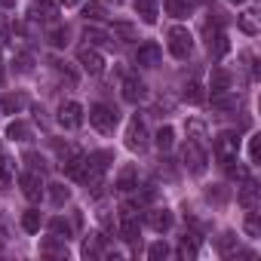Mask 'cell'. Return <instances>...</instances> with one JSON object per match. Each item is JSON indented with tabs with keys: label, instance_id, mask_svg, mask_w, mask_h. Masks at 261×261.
Wrapping results in <instances>:
<instances>
[{
	"label": "cell",
	"instance_id": "41",
	"mask_svg": "<svg viewBox=\"0 0 261 261\" xmlns=\"http://www.w3.org/2000/svg\"><path fill=\"white\" fill-rule=\"evenodd\" d=\"M224 166H227V175H230V178H237V181H246V178H249L246 166H240V163L233 166V160H230V163H224Z\"/></svg>",
	"mask_w": 261,
	"mask_h": 261
},
{
	"label": "cell",
	"instance_id": "30",
	"mask_svg": "<svg viewBox=\"0 0 261 261\" xmlns=\"http://www.w3.org/2000/svg\"><path fill=\"white\" fill-rule=\"evenodd\" d=\"M172 136H175V133H172V126H160V129H157V136H154V145H157L160 151H169V148H172Z\"/></svg>",
	"mask_w": 261,
	"mask_h": 261
},
{
	"label": "cell",
	"instance_id": "51",
	"mask_svg": "<svg viewBox=\"0 0 261 261\" xmlns=\"http://www.w3.org/2000/svg\"><path fill=\"white\" fill-rule=\"evenodd\" d=\"M0 154H4V148H0Z\"/></svg>",
	"mask_w": 261,
	"mask_h": 261
},
{
	"label": "cell",
	"instance_id": "8",
	"mask_svg": "<svg viewBox=\"0 0 261 261\" xmlns=\"http://www.w3.org/2000/svg\"><path fill=\"white\" fill-rule=\"evenodd\" d=\"M206 46H209V56L212 59L227 56L230 43H227V34L221 31V25H206Z\"/></svg>",
	"mask_w": 261,
	"mask_h": 261
},
{
	"label": "cell",
	"instance_id": "11",
	"mask_svg": "<svg viewBox=\"0 0 261 261\" xmlns=\"http://www.w3.org/2000/svg\"><path fill=\"white\" fill-rule=\"evenodd\" d=\"M77 62H80V68H83L86 74H92V77H98V74L105 71V59H101V53L92 49V46H80V49H77Z\"/></svg>",
	"mask_w": 261,
	"mask_h": 261
},
{
	"label": "cell",
	"instance_id": "16",
	"mask_svg": "<svg viewBox=\"0 0 261 261\" xmlns=\"http://www.w3.org/2000/svg\"><path fill=\"white\" fill-rule=\"evenodd\" d=\"M114 188H117L120 194H129L133 188H139V169H136L133 163H126V166L117 172V181H114Z\"/></svg>",
	"mask_w": 261,
	"mask_h": 261
},
{
	"label": "cell",
	"instance_id": "33",
	"mask_svg": "<svg viewBox=\"0 0 261 261\" xmlns=\"http://www.w3.org/2000/svg\"><path fill=\"white\" fill-rule=\"evenodd\" d=\"M49 230H53V237H59V240H68V237H71V224H68L65 218H53V221H49Z\"/></svg>",
	"mask_w": 261,
	"mask_h": 261
},
{
	"label": "cell",
	"instance_id": "49",
	"mask_svg": "<svg viewBox=\"0 0 261 261\" xmlns=\"http://www.w3.org/2000/svg\"><path fill=\"white\" fill-rule=\"evenodd\" d=\"M62 7H65V10H71V7H80V0H62Z\"/></svg>",
	"mask_w": 261,
	"mask_h": 261
},
{
	"label": "cell",
	"instance_id": "17",
	"mask_svg": "<svg viewBox=\"0 0 261 261\" xmlns=\"http://www.w3.org/2000/svg\"><path fill=\"white\" fill-rule=\"evenodd\" d=\"M221 92H230V74L224 68H212V74H209V95H221Z\"/></svg>",
	"mask_w": 261,
	"mask_h": 261
},
{
	"label": "cell",
	"instance_id": "29",
	"mask_svg": "<svg viewBox=\"0 0 261 261\" xmlns=\"http://www.w3.org/2000/svg\"><path fill=\"white\" fill-rule=\"evenodd\" d=\"M215 246H218L221 255H237V233H221L215 240Z\"/></svg>",
	"mask_w": 261,
	"mask_h": 261
},
{
	"label": "cell",
	"instance_id": "14",
	"mask_svg": "<svg viewBox=\"0 0 261 261\" xmlns=\"http://www.w3.org/2000/svg\"><path fill=\"white\" fill-rule=\"evenodd\" d=\"M160 59H163V49H160L157 43H145V46H139V53H136V65H139V68H157Z\"/></svg>",
	"mask_w": 261,
	"mask_h": 261
},
{
	"label": "cell",
	"instance_id": "15",
	"mask_svg": "<svg viewBox=\"0 0 261 261\" xmlns=\"http://www.w3.org/2000/svg\"><path fill=\"white\" fill-rule=\"evenodd\" d=\"M111 163H114V151H92V154L86 157V172H92V175H105Z\"/></svg>",
	"mask_w": 261,
	"mask_h": 261
},
{
	"label": "cell",
	"instance_id": "9",
	"mask_svg": "<svg viewBox=\"0 0 261 261\" xmlns=\"http://www.w3.org/2000/svg\"><path fill=\"white\" fill-rule=\"evenodd\" d=\"M19 188H22V194H25L31 203H37V200L46 194L43 178H40V172H34V169H28V172H22V175H19Z\"/></svg>",
	"mask_w": 261,
	"mask_h": 261
},
{
	"label": "cell",
	"instance_id": "27",
	"mask_svg": "<svg viewBox=\"0 0 261 261\" xmlns=\"http://www.w3.org/2000/svg\"><path fill=\"white\" fill-rule=\"evenodd\" d=\"M197 249H200L197 233H185V237H181V246H178V255H181V258H194Z\"/></svg>",
	"mask_w": 261,
	"mask_h": 261
},
{
	"label": "cell",
	"instance_id": "44",
	"mask_svg": "<svg viewBox=\"0 0 261 261\" xmlns=\"http://www.w3.org/2000/svg\"><path fill=\"white\" fill-rule=\"evenodd\" d=\"M25 163H28V166L34 169V172H43V169H46V166H43L46 160H43L40 154H25Z\"/></svg>",
	"mask_w": 261,
	"mask_h": 261
},
{
	"label": "cell",
	"instance_id": "40",
	"mask_svg": "<svg viewBox=\"0 0 261 261\" xmlns=\"http://www.w3.org/2000/svg\"><path fill=\"white\" fill-rule=\"evenodd\" d=\"M148 258H151V261H160V258H169V246H166V243H154V246L148 249Z\"/></svg>",
	"mask_w": 261,
	"mask_h": 261
},
{
	"label": "cell",
	"instance_id": "10",
	"mask_svg": "<svg viewBox=\"0 0 261 261\" xmlns=\"http://www.w3.org/2000/svg\"><path fill=\"white\" fill-rule=\"evenodd\" d=\"M145 98H148V83L139 80L136 74H126V77H123V101L139 105V101H145Z\"/></svg>",
	"mask_w": 261,
	"mask_h": 261
},
{
	"label": "cell",
	"instance_id": "32",
	"mask_svg": "<svg viewBox=\"0 0 261 261\" xmlns=\"http://www.w3.org/2000/svg\"><path fill=\"white\" fill-rule=\"evenodd\" d=\"M227 197H230V194H227V188H221V185H212V188L206 191V200H209V203H215V206H224V203H227Z\"/></svg>",
	"mask_w": 261,
	"mask_h": 261
},
{
	"label": "cell",
	"instance_id": "39",
	"mask_svg": "<svg viewBox=\"0 0 261 261\" xmlns=\"http://www.w3.org/2000/svg\"><path fill=\"white\" fill-rule=\"evenodd\" d=\"M86 40H89V43H95V46H105L111 37H108L105 31H98V28H86Z\"/></svg>",
	"mask_w": 261,
	"mask_h": 261
},
{
	"label": "cell",
	"instance_id": "18",
	"mask_svg": "<svg viewBox=\"0 0 261 261\" xmlns=\"http://www.w3.org/2000/svg\"><path fill=\"white\" fill-rule=\"evenodd\" d=\"M62 166H65V175H68L71 181H83V178H86V157H83V154L68 157Z\"/></svg>",
	"mask_w": 261,
	"mask_h": 261
},
{
	"label": "cell",
	"instance_id": "6",
	"mask_svg": "<svg viewBox=\"0 0 261 261\" xmlns=\"http://www.w3.org/2000/svg\"><path fill=\"white\" fill-rule=\"evenodd\" d=\"M181 160H185V166H188L194 175H203V172H206V151H203V145L188 142V145L181 148Z\"/></svg>",
	"mask_w": 261,
	"mask_h": 261
},
{
	"label": "cell",
	"instance_id": "26",
	"mask_svg": "<svg viewBox=\"0 0 261 261\" xmlns=\"http://www.w3.org/2000/svg\"><path fill=\"white\" fill-rule=\"evenodd\" d=\"M203 86H200V80H188L185 83V101H191V105H203Z\"/></svg>",
	"mask_w": 261,
	"mask_h": 261
},
{
	"label": "cell",
	"instance_id": "2",
	"mask_svg": "<svg viewBox=\"0 0 261 261\" xmlns=\"http://www.w3.org/2000/svg\"><path fill=\"white\" fill-rule=\"evenodd\" d=\"M166 37H169V53H172L175 59H188V56H191V49H194V37H191L188 28L175 25V28H169Z\"/></svg>",
	"mask_w": 261,
	"mask_h": 261
},
{
	"label": "cell",
	"instance_id": "21",
	"mask_svg": "<svg viewBox=\"0 0 261 261\" xmlns=\"http://www.w3.org/2000/svg\"><path fill=\"white\" fill-rule=\"evenodd\" d=\"M157 0H133V10L142 16V22H148V25H154L157 22Z\"/></svg>",
	"mask_w": 261,
	"mask_h": 261
},
{
	"label": "cell",
	"instance_id": "19",
	"mask_svg": "<svg viewBox=\"0 0 261 261\" xmlns=\"http://www.w3.org/2000/svg\"><path fill=\"white\" fill-rule=\"evenodd\" d=\"M237 200H240V206L246 209V212H255L258 209V188H255V181H243V188H240V194H237Z\"/></svg>",
	"mask_w": 261,
	"mask_h": 261
},
{
	"label": "cell",
	"instance_id": "47",
	"mask_svg": "<svg viewBox=\"0 0 261 261\" xmlns=\"http://www.w3.org/2000/svg\"><path fill=\"white\" fill-rule=\"evenodd\" d=\"M16 7V0H0V10H13Z\"/></svg>",
	"mask_w": 261,
	"mask_h": 261
},
{
	"label": "cell",
	"instance_id": "1",
	"mask_svg": "<svg viewBox=\"0 0 261 261\" xmlns=\"http://www.w3.org/2000/svg\"><path fill=\"white\" fill-rule=\"evenodd\" d=\"M117 111L114 108H108V105H92L89 108V126L92 129H98V133H114V126H117Z\"/></svg>",
	"mask_w": 261,
	"mask_h": 261
},
{
	"label": "cell",
	"instance_id": "7",
	"mask_svg": "<svg viewBox=\"0 0 261 261\" xmlns=\"http://www.w3.org/2000/svg\"><path fill=\"white\" fill-rule=\"evenodd\" d=\"M28 19H31V22L53 25V22L59 19V7L53 4V0H31V7H28Z\"/></svg>",
	"mask_w": 261,
	"mask_h": 261
},
{
	"label": "cell",
	"instance_id": "13",
	"mask_svg": "<svg viewBox=\"0 0 261 261\" xmlns=\"http://www.w3.org/2000/svg\"><path fill=\"white\" fill-rule=\"evenodd\" d=\"M59 123H62L65 129H77V126L83 123V108H80L77 101H65V105L59 108Z\"/></svg>",
	"mask_w": 261,
	"mask_h": 261
},
{
	"label": "cell",
	"instance_id": "46",
	"mask_svg": "<svg viewBox=\"0 0 261 261\" xmlns=\"http://www.w3.org/2000/svg\"><path fill=\"white\" fill-rule=\"evenodd\" d=\"M56 154H59V157H62V163H65V160H68V157H74L77 151H74L71 145H62V142H56Z\"/></svg>",
	"mask_w": 261,
	"mask_h": 261
},
{
	"label": "cell",
	"instance_id": "20",
	"mask_svg": "<svg viewBox=\"0 0 261 261\" xmlns=\"http://www.w3.org/2000/svg\"><path fill=\"white\" fill-rule=\"evenodd\" d=\"M28 108V98L22 92H7L4 98H0V111L4 114H22Z\"/></svg>",
	"mask_w": 261,
	"mask_h": 261
},
{
	"label": "cell",
	"instance_id": "43",
	"mask_svg": "<svg viewBox=\"0 0 261 261\" xmlns=\"http://www.w3.org/2000/svg\"><path fill=\"white\" fill-rule=\"evenodd\" d=\"M243 227H246V233H249V237H258V233H261L258 215H255V212H249V218H246V224H243Z\"/></svg>",
	"mask_w": 261,
	"mask_h": 261
},
{
	"label": "cell",
	"instance_id": "45",
	"mask_svg": "<svg viewBox=\"0 0 261 261\" xmlns=\"http://www.w3.org/2000/svg\"><path fill=\"white\" fill-rule=\"evenodd\" d=\"M249 157H252V163H258V157H261V136H252V142H249Z\"/></svg>",
	"mask_w": 261,
	"mask_h": 261
},
{
	"label": "cell",
	"instance_id": "31",
	"mask_svg": "<svg viewBox=\"0 0 261 261\" xmlns=\"http://www.w3.org/2000/svg\"><path fill=\"white\" fill-rule=\"evenodd\" d=\"M188 136H191V142L206 145V126L200 120H188Z\"/></svg>",
	"mask_w": 261,
	"mask_h": 261
},
{
	"label": "cell",
	"instance_id": "42",
	"mask_svg": "<svg viewBox=\"0 0 261 261\" xmlns=\"http://www.w3.org/2000/svg\"><path fill=\"white\" fill-rule=\"evenodd\" d=\"M53 68H56V71H59V74H62V77H65V80L71 83V86L77 83V74H74V71H71V68H68L65 62H53Z\"/></svg>",
	"mask_w": 261,
	"mask_h": 261
},
{
	"label": "cell",
	"instance_id": "24",
	"mask_svg": "<svg viewBox=\"0 0 261 261\" xmlns=\"http://www.w3.org/2000/svg\"><path fill=\"white\" fill-rule=\"evenodd\" d=\"M7 136H10L13 142H28V139H31V126H28L25 120H13V123L7 126Z\"/></svg>",
	"mask_w": 261,
	"mask_h": 261
},
{
	"label": "cell",
	"instance_id": "28",
	"mask_svg": "<svg viewBox=\"0 0 261 261\" xmlns=\"http://www.w3.org/2000/svg\"><path fill=\"white\" fill-rule=\"evenodd\" d=\"M40 224H43V218H40V212H37V209H28V212L22 215V227H25L28 233H37V230H40Z\"/></svg>",
	"mask_w": 261,
	"mask_h": 261
},
{
	"label": "cell",
	"instance_id": "34",
	"mask_svg": "<svg viewBox=\"0 0 261 261\" xmlns=\"http://www.w3.org/2000/svg\"><path fill=\"white\" fill-rule=\"evenodd\" d=\"M68 197H71V191H68L65 185H49V200H53L56 206H62V203H68Z\"/></svg>",
	"mask_w": 261,
	"mask_h": 261
},
{
	"label": "cell",
	"instance_id": "48",
	"mask_svg": "<svg viewBox=\"0 0 261 261\" xmlns=\"http://www.w3.org/2000/svg\"><path fill=\"white\" fill-rule=\"evenodd\" d=\"M4 246H7V227L0 224V249H4Z\"/></svg>",
	"mask_w": 261,
	"mask_h": 261
},
{
	"label": "cell",
	"instance_id": "4",
	"mask_svg": "<svg viewBox=\"0 0 261 261\" xmlns=\"http://www.w3.org/2000/svg\"><path fill=\"white\" fill-rule=\"evenodd\" d=\"M139 230H142V224H139L136 203H123V206H120V237H123V240H136Z\"/></svg>",
	"mask_w": 261,
	"mask_h": 261
},
{
	"label": "cell",
	"instance_id": "5",
	"mask_svg": "<svg viewBox=\"0 0 261 261\" xmlns=\"http://www.w3.org/2000/svg\"><path fill=\"white\" fill-rule=\"evenodd\" d=\"M237 154H240V136L237 133H218L215 136V157L221 163H230V160H237Z\"/></svg>",
	"mask_w": 261,
	"mask_h": 261
},
{
	"label": "cell",
	"instance_id": "35",
	"mask_svg": "<svg viewBox=\"0 0 261 261\" xmlns=\"http://www.w3.org/2000/svg\"><path fill=\"white\" fill-rule=\"evenodd\" d=\"M40 255H65V246H59V237H53V240H43L40 243Z\"/></svg>",
	"mask_w": 261,
	"mask_h": 261
},
{
	"label": "cell",
	"instance_id": "22",
	"mask_svg": "<svg viewBox=\"0 0 261 261\" xmlns=\"http://www.w3.org/2000/svg\"><path fill=\"white\" fill-rule=\"evenodd\" d=\"M237 25H240V31L249 34V37H255V34L261 31V25H258V13H255V10L240 13V16H237Z\"/></svg>",
	"mask_w": 261,
	"mask_h": 261
},
{
	"label": "cell",
	"instance_id": "37",
	"mask_svg": "<svg viewBox=\"0 0 261 261\" xmlns=\"http://www.w3.org/2000/svg\"><path fill=\"white\" fill-rule=\"evenodd\" d=\"M46 40H49V46H65L68 43V28H53L46 34Z\"/></svg>",
	"mask_w": 261,
	"mask_h": 261
},
{
	"label": "cell",
	"instance_id": "3",
	"mask_svg": "<svg viewBox=\"0 0 261 261\" xmlns=\"http://www.w3.org/2000/svg\"><path fill=\"white\" fill-rule=\"evenodd\" d=\"M126 148L136 151V154H142V151L148 148V126H145L142 117H133V120H129V126H126Z\"/></svg>",
	"mask_w": 261,
	"mask_h": 261
},
{
	"label": "cell",
	"instance_id": "50",
	"mask_svg": "<svg viewBox=\"0 0 261 261\" xmlns=\"http://www.w3.org/2000/svg\"><path fill=\"white\" fill-rule=\"evenodd\" d=\"M233 4H243V0H233Z\"/></svg>",
	"mask_w": 261,
	"mask_h": 261
},
{
	"label": "cell",
	"instance_id": "23",
	"mask_svg": "<svg viewBox=\"0 0 261 261\" xmlns=\"http://www.w3.org/2000/svg\"><path fill=\"white\" fill-rule=\"evenodd\" d=\"M166 13L169 16H175V19H185L188 13H194V7H197V0H166Z\"/></svg>",
	"mask_w": 261,
	"mask_h": 261
},
{
	"label": "cell",
	"instance_id": "12",
	"mask_svg": "<svg viewBox=\"0 0 261 261\" xmlns=\"http://www.w3.org/2000/svg\"><path fill=\"white\" fill-rule=\"evenodd\" d=\"M172 212L166 209V206H157V209H148L145 212V224L151 227V230H157V233H166L169 227H172Z\"/></svg>",
	"mask_w": 261,
	"mask_h": 261
},
{
	"label": "cell",
	"instance_id": "25",
	"mask_svg": "<svg viewBox=\"0 0 261 261\" xmlns=\"http://www.w3.org/2000/svg\"><path fill=\"white\" fill-rule=\"evenodd\" d=\"M83 16H86V22H105L108 19V10H105L101 0H89V4L83 7Z\"/></svg>",
	"mask_w": 261,
	"mask_h": 261
},
{
	"label": "cell",
	"instance_id": "36",
	"mask_svg": "<svg viewBox=\"0 0 261 261\" xmlns=\"http://www.w3.org/2000/svg\"><path fill=\"white\" fill-rule=\"evenodd\" d=\"M83 255H86V258H95V255H101V240H98V233H92V237L83 243Z\"/></svg>",
	"mask_w": 261,
	"mask_h": 261
},
{
	"label": "cell",
	"instance_id": "38",
	"mask_svg": "<svg viewBox=\"0 0 261 261\" xmlns=\"http://www.w3.org/2000/svg\"><path fill=\"white\" fill-rule=\"evenodd\" d=\"M114 34H117V37H123V40H139V31H136L133 25H126V22L114 25Z\"/></svg>",
	"mask_w": 261,
	"mask_h": 261
}]
</instances>
